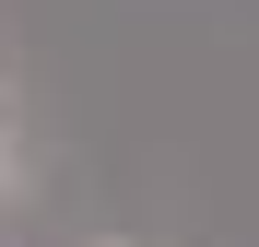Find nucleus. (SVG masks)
I'll return each instance as SVG.
<instances>
[]
</instances>
